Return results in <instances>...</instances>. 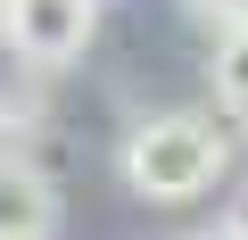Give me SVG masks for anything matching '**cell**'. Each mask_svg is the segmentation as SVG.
<instances>
[{"mask_svg": "<svg viewBox=\"0 0 248 240\" xmlns=\"http://www.w3.org/2000/svg\"><path fill=\"white\" fill-rule=\"evenodd\" d=\"M223 174H232V133L199 108H166L149 125H133V141H124V182L157 207H190Z\"/></svg>", "mask_w": 248, "mask_h": 240, "instance_id": "cell-1", "label": "cell"}, {"mask_svg": "<svg viewBox=\"0 0 248 240\" xmlns=\"http://www.w3.org/2000/svg\"><path fill=\"white\" fill-rule=\"evenodd\" d=\"M91 33H99V0H17L0 42H9L33 75H58V66H75L91 50Z\"/></svg>", "mask_w": 248, "mask_h": 240, "instance_id": "cell-2", "label": "cell"}, {"mask_svg": "<svg viewBox=\"0 0 248 240\" xmlns=\"http://www.w3.org/2000/svg\"><path fill=\"white\" fill-rule=\"evenodd\" d=\"M50 232H58V182L0 158V240H50Z\"/></svg>", "mask_w": 248, "mask_h": 240, "instance_id": "cell-3", "label": "cell"}, {"mask_svg": "<svg viewBox=\"0 0 248 240\" xmlns=\"http://www.w3.org/2000/svg\"><path fill=\"white\" fill-rule=\"evenodd\" d=\"M215 99L232 116H248V17H232L223 42H215Z\"/></svg>", "mask_w": 248, "mask_h": 240, "instance_id": "cell-4", "label": "cell"}, {"mask_svg": "<svg viewBox=\"0 0 248 240\" xmlns=\"http://www.w3.org/2000/svg\"><path fill=\"white\" fill-rule=\"evenodd\" d=\"M223 240H248V182H240L232 207H223Z\"/></svg>", "mask_w": 248, "mask_h": 240, "instance_id": "cell-5", "label": "cell"}, {"mask_svg": "<svg viewBox=\"0 0 248 240\" xmlns=\"http://www.w3.org/2000/svg\"><path fill=\"white\" fill-rule=\"evenodd\" d=\"M9 9H17V0H0V33H9Z\"/></svg>", "mask_w": 248, "mask_h": 240, "instance_id": "cell-6", "label": "cell"}, {"mask_svg": "<svg viewBox=\"0 0 248 240\" xmlns=\"http://www.w3.org/2000/svg\"><path fill=\"white\" fill-rule=\"evenodd\" d=\"M215 240H223V232H215Z\"/></svg>", "mask_w": 248, "mask_h": 240, "instance_id": "cell-7", "label": "cell"}]
</instances>
